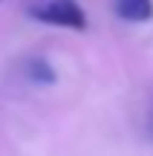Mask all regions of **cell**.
I'll return each mask as SVG.
<instances>
[{
  "instance_id": "obj_1",
  "label": "cell",
  "mask_w": 153,
  "mask_h": 156,
  "mask_svg": "<svg viewBox=\"0 0 153 156\" xmlns=\"http://www.w3.org/2000/svg\"><path fill=\"white\" fill-rule=\"evenodd\" d=\"M29 17L46 26H58V29H72V32H87L90 20L87 12L78 0H38L29 6Z\"/></svg>"
},
{
  "instance_id": "obj_2",
  "label": "cell",
  "mask_w": 153,
  "mask_h": 156,
  "mask_svg": "<svg viewBox=\"0 0 153 156\" xmlns=\"http://www.w3.org/2000/svg\"><path fill=\"white\" fill-rule=\"evenodd\" d=\"M113 12L127 23H148L153 17V0H113Z\"/></svg>"
},
{
  "instance_id": "obj_3",
  "label": "cell",
  "mask_w": 153,
  "mask_h": 156,
  "mask_svg": "<svg viewBox=\"0 0 153 156\" xmlns=\"http://www.w3.org/2000/svg\"><path fill=\"white\" fill-rule=\"evenodd\" d=\"M26 75L32 78L35 84H55V69L49 67V61H43V58H32V61L26 64Z\"/></svg>"
},
{
  "instance_id": "obj_4",
  "label": "cell",
  "mask_w": 153,
  "mask_h": 156,
  "mask_svg": "<svg viewBox=\"0 0 153 156\" xmlns=\"http://www.w3.org/2000/svg\"><path fill=\"white\" fill-rule=\"evenodd\" d=\"M150 133H153V107H150Z\"/></svg>"
}]
</instances>
